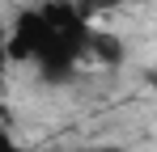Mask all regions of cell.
Listing matches in <instances>:
<instances>
[{
  "label": "cell",
  "mask_w": 157,
  "mask_h": 152,
  "mask_svg": "<svg viewBox=\"0 0 157 152\" xmlns=\"http://www.w3.org/2000/svg\"><path fill=\"white\" fill-rule=\"evenodd\" d=\"M89 55L102 63V68H119L123 63V42L110 34V30H94V42H89Z\"/></svg>",
  "instance_id": "cell-2"
},
{
  "label": "cell",
  "mask_w": 157,
  "mask_h": 152,
  "mask_svg": "<svg viewBox=\"0 0 157 152\" xmlns=\"http://www.w3.org/2000/svg\"><path fill=\"white\" fill-rule=\"evenodd\" d=\"M94 25L77 0H43L34 9H21L9 30V59L38 68L47 85H59L77 72V63L89 55Z\"/></svg>",
  "instance_id": "cell-1"
},
{
  "label": "cell",
  "mask_w": 157,
  "mask_h": 152,
  "mask_svg": "<svg viewBox=\"0 0 157 152\" xmlns=\"http://www.w3.org/2000/svg\"><path fill=\"white\" fill-rule=\"evenodd\" d=\"M0 152H26V148H21L13 135H4V139H0Z\"/></svg>",
  "instance_id": "cell-3"
}]
</instances>
